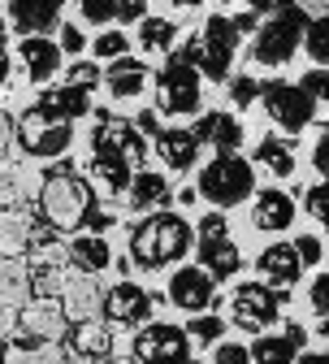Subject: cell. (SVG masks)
<instances>
[{
	"label": "cell",
	"mask_w": 329,
	"mask_h": 364,
	"mask_svg": "<svg viewBox=\"0 0 329 364\" xmlns=\"http://www.w3.org/2000/svg\"><path fill=\"white\" fill-rule=\"evenodd\" d=\"M144 134H139L130 122H104L96 130V156H91V169L113 196H126V187L134 182V173L144 169Z\"/></svg>",
	"instance_id": "6da1fadb"
},
{
	"label": "cell",
	"mask_w": 329,
	"mask_h": 364,
	"mask_svg": "<svg viewBox=\"0 0 329 364\" xmlns=\"http://www.w3.org/2000/svg\"><path fill=\"white\" fill-rule=\"evenodd\" d=\"M191 243H195V235H191V225H186L182 217L152 213L148 221L134 225L130 256L144 264V269H165V264H173V260H182L186 252H191Z\"/></svg>",
	"instance_id": "7a4b0ae2"
},
{
	"label": "cell",
	"mask_w": 329,
	"mask_h": 364,
	"mask_svg": "<svg viewBox=\"0 0 329 364\" xmlns=\"http://www.w3.org/2000/svg\"><path fill=\"white\" fill-rule=\"evenodd\" d=\"M35 200H39V217L48 221L53 230H78V225H87L91 208H96L91 187L78 173H70V169H57V173L43 178Z\"/></svg>",
	"instance_id": "3957f363"
},
{
	"label": "cell",
	"mask_w": 329,
	"mask_h": 364,
	"mask_svg": "<svg viewBox=\"0 0 329 364\" xmlns=\"http://www.w3.org/2000/svg\"><path fill=\"white\" fill-rule=\"evenodd\" d=\"M252 187H256L252 165H247L243 156H234V152H217V156L204 165L195 191H200L204 200H212L217 208H234V204H243V200L252 196Z\"/></svg>",
	"instance_id": "277c9868"
},
{
	"label": "cell",
	"mask_w": 329,
	"mask_h": 364,
	"mask_svg": "<svg viewBox=\"0 0 329 364\" xmlns=\"http://www.w3.org/2000/svg\"><path fill=\"white\" fill-rule=\"evenodd\" d=\"M161 113L169 117H186L200 113V65H195V43L169 57V65L161 70Z\"/></svg>",
	"instance_id": "5b68a950"
},
{
	"label": "cell",
	"mask_w": 329,
	"mask_h": 364,
	"mask_svg": "<svg viewBox=\"0 0 329 364\" xmlns=\"http://www.w3.org/2000/svg\"><path fill=\"white\" fill-rule=\"evenodd\" d=\"M303 26H308V18L299 9H273V18L256 31V61L286 65L295 57V48L303 43Z\"/></svg>",
	"instance_id": "8992f818"
},
{
	"label": "cell",
	"mask_w": 329,
	"mask_h": 364,
	"mask_svg": "<svg viewBox=\"0 0 329 364\" xmlns=\"http://www.w3.org/2000/svg\"><path fill=\"white\" fill-rule=\"evenodd\" d=\"M234 53H239V26H234V18H208L204 22V35L195 43V65L208 74V78H225L230 74V61Z\"/></svg>",
	"instance_id": "52a82bcc"
},
{
	"label": "cell",
	"mask_w": 329,
	"mask_h": 364,
	"mask_svg": "<svg viewBox=\"0 0 329 364\" xmlns=\"http://www.w3.org/2000/svg\"><path fill=\"white\" fill-rule=\"evenodd\" d=\"M200 264H204L208 278H217V282L239 269V247H234L230 225H225L221 213H208L200 221Z\"/></svg>",
	"instance_id": "ba28073f"
},
{
	"label": "cell",
	"mask_w": 329,
	"mask_h": 364,
	"mask_svg": "<svg viewBox=\"0 0 329 364\" xmlns=\"http://www.w3.org/2000/svg\"><path fill=\"white\" fill-rule=\"evenodd\" d=\"M18 144L31 152V156H61L70 144H74V126L70 122H57L48 113L31 109L22 122H18Z\"/></svg>",
	"instance_id": "9c48e42d"
},
{
	"label": "cell",
	"mask_w": 329,
	"mask_h": 364,
	"mask_svg": "<svg viewBox=\"0 0 329 364\" xmlns=\"http://www.w3.org/2000/svg\"><path fill=\"white\" fill-rule=\"evenodd\" d=\"M139 364H191V338L178 326H148L134 338Z\"/></svg>",
	"instance_id": "30bf717a"
},
{
	"label": "cell",
	"mask_w": 329,
	"mask_h": 364,
	"mask_svg": "<svg viewBox=\"0 0 329 364\" xmlns=\"http://www.w3.org/2000/svg\"><path fill=\"white\" fill-rule=\"evenodd\" d=\"M260 100H264L269 117H273L277 126H286L291 134H295V130H303V126L312 122V109H316V105L303 96V91H299L295 82H281V78L260 87Z\"/></svg>",
	"instance_id": "8fae6325"
},
{
	"label": "cell",
	"mask_w": 329,
	"mask_h": 364,
	"mask_svg": "<svg viewBox=\"0 0 329 364\" xmlns=\"http://www.w3.org/2000/svg\"><path fill=\"white\" fill-rule=\"evenodd\" d=\"M61 312H65V321H74V326L100 321V312H104V287L91 278V273H70V282L61 291Z\"/></svg>",
	"instance_id": "7c38bea8"
},
{
	"label": "cell",
	"mask_w": 329,
	"mask_h": 364,
	"mask_svg": "<svg viewBox=\"0 0 329 364\" xmlns=\"http://www.w3.org/2000/svg\"><path fill=\"white\" fill-rule=\"evenodd\" d=\"M234 321L243 330H264L277 321V295L264 282H243L234 291Z\"/></svg>",
	"instance_id": "4fadbf2b"
},
{
	"label": "cell",
	"mask_w": 329,
	"mask_h": 364,
	"mask_svg": "<svg viewBox=\"0 0 329 364\" xmlns=\"http://www.w3.org/2000/svg\"><path fill=\"white\" fill-rule=\"evenodd\" d=\"M65 312H61V304L57 299H31V304H22V312H18V330L31 338V343H57L61 334H65Z\"/></svg>",
	"instance_id": "5bb4252c"
},
{
	"label": "cell",
	"mask_w": 329,
	"mask_h": 364,
	"mask_svg": "<svg viewBox=\"0 0 329 364\" xmlns=\"http://www.w3.org/2000/svg\"><path fill=\"white\" fill-rule=\"evenodd\" d=\"M104 312L117 326H139V321L152 316V295L134 282H117L113 291H104Z\"/></svg>",
	"instance_id": "9a60e30c"
},
{
	"label": "cell",
	"mask_w": 329,
	"mask_h": 364,
	"mask_svg": "<svg viewBox=\"0 0 329 364\" xmlns=\"http://www.w3.org/2000/svg\"><path fill=\"white\" fill-rule=\"evenodd\" d=\"M169 299L186 312H204L212 304V278L204 269H178L169 278Z\"/></svg>",
	"instance_id": "2e32d148"
},
{
	"label": "cell",
	"mask_w": 329,
	"mask_h": 364,
	"mask_svg": "<svg viewBox=\"0 0 329 364\" xmlns=\"http://www.w3.org/2000/svg\"><path fill=\"white\" fill-rule=\"evenodd\" d=\"M260 273H264L269 287L291 291V287L299 282V273H303V264H299V256H295V243H273V247H264V252H260Z\"/></svg>",
	"instance_id": "e0dca14e"
},
{
	"label": "cell",
	"mask_w": 329,
	"mask_h": 364,
	"mask_svg": "<svg viewBox=\"0 0 329 364\" xmlns=\"http://www.w3.org/2000/svg\"><path fill=\"white\" fill-rule=\"evenodd\" d=\"M31 243H35L31 217L18 208H0V260H22V252H31Z\"/></svg>",
	"instance_id": "ac0fdd59"
},
{
	"label": "cell",
	"mask_w": 329,
	"mask_h": 364,
	"mask_svg": "<svg viewBox=\"0 0 329 364\" xmlns=\"http://www.w3.org/2000/svg\"><path fill=\"white\" fill-rule=\"evenodd\" d=\"M156 152L169 169H191L200 161V139L182 126H169V130H156Z\"/></svg>",
	"instance_id": "d6986e66"
},
{
	"label": "cell",
	"mask_w": 329,
	"mask_h": 364,
	"mask_svg": "<svg viewBox=\"0 0 329 364\" xmlns=\"http://www.w3.org/2000/svg\"><path fill=\"white\" fill-rule=\"evenodd\" d=\"M104 87H109L113 100H134V96H144V87H148V65L134 61V57H122V61H113V70H104Z\"/></svg>",
	"instance_id": "ffe728a7"
},
{
	"label": "cell",
	"mask_w": 329,
	"mask_h": 364,
	"mask_svg": "<svg viewBox=\"0 0 329 364\" xmlns=\"http://www.w3.org/2000/svg\"><path fill=\"white\" fill-rule=\"evenodd\" d=\"M299 347H303V330L299 326H286L281 334H269V338H260L247 351H252L256 364H295L299 360Z\"/></svg>",
	"instance_id": "44dd1931"
},
{
	"label": "cell",
	"mask_w": 329,
	"mask_h": 364,
	"mask_svg": "<svg viewBox=\"0 0 329 364\" xmlns=\"http://www.w3.org/2000/svg\"><path fill=\"white\" fill-rule=\"evenodd\" d=\"M191 134L200 144H212L217 152H234L243 144V126H239V117H230V113H204Z\"/></svg>",
	"instance_id": "7402d4cb"
},
{
	"label": "cell",
	"mask_w": 329,
	"mask_h": 364,
	"mask_svg": "<svg viewBox=\"0 0 329 364\" xmlns=\"http://www.w3.org/2000/svg\"><path fill=\"white\" fill-rule=\"evenodd\" d=\"M252 221H256V230H286L295 221V200L286 191H260L256 208H252Z\"/></svg>",
	"instance_id": "603a6c76"
},
{
	"label": "cell",
	"mask_w": 329,
	"mask_h": 364,
	"mask_svg": "<svg viewBox=\"0 0 329 364\" xmlns=\"http://www.w3.org/2000/svg\"><path fill=\"white\" fill-rule=\"evenodd\" d=\"M22 61H26V74H31L35 82H48V78L61 70V48H57L53 39L35 35V39H22Z\"/></svg>",
	"instance_id": "cb8c5ba5"
},
{
	"label": "cell",
	"mask_w": 329,
	"mask_h": 364,
	"mask_svg": "<svg viewBox=\"0 0 329 364\" xmlns=\"http://www.w3.org/2000/svg\"><path fill=\"white\" fill-rule=\"evenodd\" d=\"M31 304V264L22 260H0V308H22Z\"/></svg>",
	"instance_id": "d4e9b609"
},
{
	"label": "cell",
	"mask_w": 329,
	"mask_h": 364,
	"mask_svg": "<svg viewBox=\"0 0 329 364\" xmlns=\"http://www.w3.org/2000/svg\"><path fill=\"white\" fill-rule=\"evenodd\" d=\"M35 109L57 117V122H74V117H82L91 109V100H87V91H78V87H53V91H43V100Z\"/></svg>",
	"instance_id": "484cf974"
},
{
	"label": "cell",
	"mask_w": 329,
	"mask_h": 364,
	"mask_svg": "<svg viewBox=\"0 0 329 364\" xmlns=\"http://www.w3.org/2000/svg\"><path fill=\"white\" fill-rule=\"evenodd\" d=\"M165 200H169V182H165L161 173H148V169H139V173H134V182L126 187V204H130L134 213L161 208Z\"/></svg>",
	"instance_id": "4316f807"
},
{
	"label": "cell",
	"mask_w": 329,
	"mask_h": 364,
	"mask_svg": "<svg viewBox=\"0 0 329 364\" xmlns=\"http://www.w3.org/2000/svg\"><path fill=\"white\" fill-rule=\"evenodd\" d=\"M109 347H113V330L104 321H82L70 334V351L78 360H100V355H109Z\"/></svg>",
	"instance_id": "83f0119b"
},
{
	"label": "cell",
	"mask_w": 329,
	"mask_h": 364,
	"mask_svg": "<svg viewBox=\"0 0 329 364\" xmlns=\"http://www.w3.org/2000/svg\"><path fill=\"white\" fill-rule=\"evenodd\" d=\"M109 260H113V252H109V243L100 235H78L70 243V264H78V273H91V278H96L100 269H109Z\"/></svg>",
	"instance_id": "f1b7e54d"
},
{
	"label": "cell",
	"mask_w": 329,
	"mask_h": 364,
	"mask_svg": "<svg viewBox=\"0 0 329 364\" xmlns=\"http://www.w3.org/2000/svg\"><path fill=\"white\" fill-rule=\"evenodd\" d=\"M31 191H35V178H31V169L0 161V208H18V204L31 196Z\"/></svg>",
	"instance_id": "f546056e"
},
{
	"label": "cell",
	"mask_w": 329,
	"mask_h": 364,
	"mask_svg": "<svg viewBox=\"0 0 329 364\" xmlns=\"http://www.w3.org/2000/svg\"><path fill=\"white\" fill-rule=\"evenodd\" d=\"M0 364H65V351L57 343H9Z\"/></svg>",
	"instance_id": "4dcf8cb0"
},
{
	"label": "cell",
	"mask_w": 329,
	"mask_h": 364,
	"mask_svg": "<svg viewBox=\"0 0 329 364\" xmlns=\"http://www.w3.org/2000/svg\"><path fill=\"white\" fill-rule=\"evenodd\" d=\"M57 5H53V0H39V5H14L9 9V18L26 31V39H35V35H43V31H48L53 22H57Z\"/></svg>",
	"instance_id": "1f68e13d"
},
{
	"label": "cell",
	"mask_w": 329,
	"mask_h": 364,
	"mask_svg": "<svg viewBox=\"0 0 329 364\" xmlns=\"http://www.w3.org/2000/svg\"><path fill=\"white\" fill-rule=\"evenodd\" d=\"M173 35H178V26L169 18H152L148 14L144 22H139V43H144V53H169Z\"/></svg>",
	"instance_id": "d6a6232c"
},
{
	"label": "cell",
	"mask_w": 329,
	"mask_h": 364,
	"mask_svg": "<svg viewBox=\"0 0 329 364\" xmlns=\"http://www.w3.org/2000/svg\"><path fill=\"white\" fill-rule=\"evenodd\" d=\"M31 264L35 269H70V243H61V239H53V235H35V243H31Z\"/></svg>",
	"instance_id": "836d02e7"
},
{
	"label": "cell",
	"mask_w": 329,
	"mask_h": 364,
	"mask_svg": "<svg viewBox=\"0 0 329 364\" xmlns=\"http://www.w3.org/2000/svg\"><path fill=\"white\" fill-rule=\"evenodd\" d=\"M256 161H260L269 173H277V178H291V173H295V152L286 148V139H264V144L256 148Z\"/></svg>",
	"instance_id": "e575fe53"
},
{
	"label": "cell",
	"mask_w": 329,
	"mask_h": 364,
	"mask_svg": "<svg viewBox=\"0 0 329 364\" xmlns=\"http://www.w3.org/2000/svg\"><path fill=\"white\" fill-rule=\"evenodd\" d=\"M65 282H70V269H35V273H31L35 299H57V295L65 291Z\"/></svg>",
	"instance_id": "d590c367"
},
{
	"label": "cell",
	"mask_w": 329,
	"mask_h": 364,
	"mask_svg": "<svg viewBox=\"0 0 329 364\" xmlns=\"http://www.w3.org/2000/svg\"><path fill=\"white\" fill-rule=\"evenodd\" d=\"M303 48L312 53L316 65H329V18H316L303 26Z\"/></svg>",
	"instance_id": "8d00e7d4"
},
{
	"label": "cell",
	"mask_w": 329,
	"mask_h": 364,
	"mask_svg": "<svg viewBox=\"0 0 329 364\" xmlns=\"http://www.w3.org/2000/svg\"><path fill=\"white\" fill-rule=\"evenodd\" d=\"M299 91L316 105V100H325L329 105V70H308L303 74V82H299Z\"/></svg>",
	"instance_id": "74e56055"
},
{
	"label": "cell",
	"mask_w": 329,
	"mask_h": 364,
	"mask_svg": "<svg viewBox=\"0 0 329 364\" xmlns=\"http://www.w3.org/2000/svg\"><path fill=\"white\" fill-rule=\"evenodd\" d=\"M221 316H195L191 326H186V338H195V343H217L221 338Z\"/></svg>",
	"instance_id": "f35d334b"
},
{
	"label": "cell",
	"mask_w": 329,
	"mask_h": 364,
	"mask_svg": "<svg viewBox=\"0 0 329 364\" xmlns=\"http://www.w3.org/2000/svg\"><path fill=\"white\" fill-rule=\"evenodd\" d=\"M126 48H130V43H126L122 31H104V35L96 39V57H104V61H122Z\"/></svg>",
	"instance_id": "ab89813d"
},
{
	"label": "cell",
	"mask_w": 329,
	"mask_h": 364,
	"mask_svg": "<svg viewBox=\"0 0 329 364\" xmlns=\"http://www.w3.org/2000/svg\"><path fill=\"white\" fill-rule=\"evenodd\" d=\"M104 74H100V65H91V61H74L70 65V87H78V91H91Z\"/></svg>",
	"instance_id": "60d3db41"
},
{
	"label": "cell",
	"mask_w": 329,
	"mask_h": 364,
	"mask_svg": "<svg viewBox=\"0 0 329 364\" xmlns=\"http://www.w3.org/2000/svg\"><path fill=\"white\" fill-rule=\"evenodd\" d=\"M212 364H252V351L243 343H217L212 347Z\"/></svg>",
	"instance_id": "b9f144b4"
},
{
	"label": "cell",
	"mask_w": 329,
	"mask_h": 364,
	"mask_svg": "<svg viewBox=\"0 0 329 364\" xmlns=\"http://www.w3.org/2000/svg\"><path fill=\"white\" fill-rule=\"evenodd\" d=\"M308 213H312L320 225H329V182H316V187L308 191Z\"/></svg>",
	"instance_id": "7bdbcfd3"
},
{
	"label": "cell",
	"mask_w": 329,
	"mask_h": 364,
	"mask_svg": "<svg viewBox=\"0 0 329 364\" xmlns=\"http://www.w3.org/2000/svg\"><path fill=\"white\" fill-rule=\"evenodd\" d=\"M230 96H234V105H252V100L260 96V82H256L252 74H243V78L230 82Z\"/></svg>",
	"instance_id": "ee69618b"
},
{
	"label": "cell",
	"mask_w": 329,
	"mask_h": 364,
	"mask_svg": "<svg viewBox=\"0 0 329 364\" xmlns=\"http://www.w3.org/2000/svg\"><path fill=\"white\" fill-rule=\"evenodd\" d=\"M308 299H312V308H316L320 316H329V273L312 278V291H308Z\"/></svg>",
	"instance_id": "f6af8a7d"
},
{
	"label": "cell",
	"mask_w": 329,
	"mask_h": 364,
	"mask_svg": "<svg viewBox=\"0 0 329 364\" xmlns=\"http://www.w3.org/2000/svg\"><path fill=\"white\" fill-rule=\"evenodd\" d=\"M295 256H299V264H316V260H320V239H316V235H303V239L295 243Z\"/></svg>",
	"instance_id": "bcb514c9"
},
{
	"label": "cell",
	"mask_w": 329,
	"mask_h": 364,
	"mask_svg": "<svg viewBox=\"0 0 329 364\" xmlns=\"http://www.w3.org/2000/svg\"><path fill=\"white\" fill-rule=\"evenodd\" d=\"M14 134H18V122L5 113V109H0V156H5L9 152V144H14Z\"/></svg>",
	"instance_id": "7dc6e473"
},
{
	"label": "cell",
	"mask_w": 329,
	"mask_h": 364,
	"mask_svg": "<svg viewBox=\"0 0 329 364\" xmlns=\"http://www.w3.org/2000/svg\"><path fill=\"white\" fill-rule=\"evenodd\" d=\"M82 43H87V39L78 35V26H65V31H61V43H57V48H61V53H74V57H78V53H82Z\"/></svg>",
	"instance_id": "c3c4849f"
},
{
	"label": "cell",
	"mask_w": 329,
	"mask_h": 364,
	"mask_svg": "<svg viewBox=\"0 0 329 364\" xmlns=\"http://www.w3.org/2000/svg\"><path fill=\"white\" fill-rule=\"evenodd\" d=\"M312 161H316V169H320V173H329V130H325L320 139H316V152H312Z\"/></svg>",
	"instance_id": "681fc988"
},
{
	"label": "cell",
	"mask_w": 329,
	"mask_h": 364,
	"mask_svg": "<svg viewBox=\"0 0 329 364\" xmlns=\"http://www.w3.org/2000/svg\"><path fill=\"white\" fill-rule=\"evenodd\" d=\"M14 330H18V316H14L9 308H0V347L14 338Z\"/></svg>",
	"instance_id": "f907efd6"
},
{
	"label": "cell",
	"mask_w": 329,
	"mask_h": 364,
	"mask_svg": "<svg viewBox=\"0 0 329 364\" xmlns=\"http://www.w3.org/2000/svg\"><path fill=\"white\" fill-rule=\"evenodd\" d=\"M295 364H329V355H325V351H308V355H299Z\"/></svg>",
	"instance_id": "816d5d0a"
},
{
	"label": "cell",
	"mask_w": 329,
	"mask_h": 364,
	"mask_svg": "<svg viewBox=\"0 0 329 364\" xmlns=\"http://www.w3.org/2000/svg\"><path fill=\"white\" fill-rule=\"evenodd\" d=\"M178 200H182V204H191V200H200V191H195V187H182V191H178Z\"/></svg>",
	"instance_id": "f5cc1de1"
},
{
	"label": "cell",
	"mask_w": 329,
	"mask_h": 364,
	"mask_svg": "<svg viewBox=\"0 0 329 364\" xmlns=\"http://www.w3.org/2000/svg\"><path fill=\"white\" fill-rule=\"evenodd\" d=\"M109 364H139V360H130V355H113Z\"/></svg>",
	"instance_id": "db71d44e"
},
{
	"label": "cell",
	"mask_w": 329,
	"mask_h": 364,
	"mask_svg": "<svg viewBox=\"0 0 329 364\" xmlns=\"http://www.w3.org/2000/svg\"><path fill=\"white\" fill-rule=\"evenodd\" d=\"M0 74H5V39H0Z\"/></svg>",
	"instance_id": "11a10c76"
},
{
	"label": "cell",
	"mask_w": 329,
	"mask_h": 364,
	"mask_svg": "<svg viewBox=\"0 0 329 364\" xmlns=\"http://www.w3.org/2000/svg\"><path fill=\"white\" fill-rule=\"evenodd\" d=\"M320 334H325V338H329V316H325V321H320Z\"/></svg>",
	"instance_id": "9f6ffc18"
}]
</instances>
